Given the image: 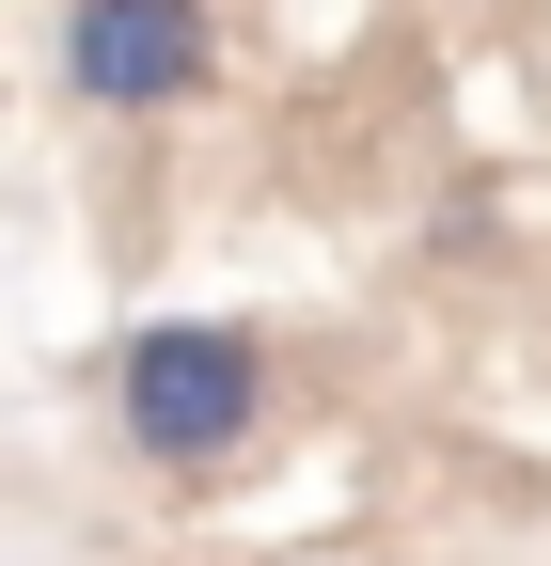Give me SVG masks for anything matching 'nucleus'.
<instances>
[{
	"mask_svg": "<svg viewBox=\"0 0 551 566\" xmlns=\"http://www.w3.org/2000/svg\"><path fill=\"white\" fill-rule=\"evenodd\" d=\"M48 63H63L80 111H189L221 80V17L205 0H63Z\"/></svg>",
	"mask_w": 551,
	"mask_h": 566,
	"instance_id": "f03ea898",
	"label": "nucleus"
},
{
	"mask_svg": "<svg viewBox=\"0 0 551 566\" xmlns=\"http://www.w3.org/2000/svg\"><path fill=\"white\" fill-rule=\"evenodd\" d=\"M111 424L143 472H221L268 424V331L252 315H143L111 346Z\"/></svg>",
	"mask_w": 551,
	"mask_h": 566,
	"instance_id": "f257e3e1",
	"label": "nucleus"
}]
</instances>
